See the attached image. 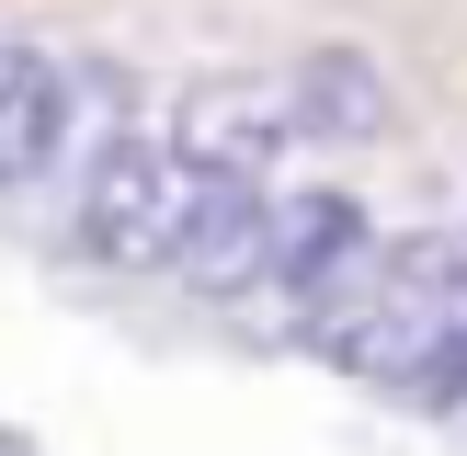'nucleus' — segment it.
I'll return each mask as SVG.
<instances>
[{"label":"nucleus","instance_id":"f257e3e1","mask_svg":"<svg viewBox=\"0 0 467 456\" xmlns=\"http://www.w3.org/2000/svg\"><path fill=\"white\" fill-rule=\"evenodd\" d=\"M456 319H467V228H410V240H377V263L354 274V296L308 342L331 365H354V377H377V388L410 399V377L433 365V342Z\"/></svg>","mask_w":467,"mask_h":456},{"label":"nucleus","instance_id":"f03ea898","mask_svg":"<svg viewBox=\"0 0 467 456\" xmlns=\"http://www.w3.org/2000/svg\"><path fill=\"white\" fill-rule=\"evenodd\" d=\"M182 205H194V149L114 126V137H91L80 182H68V240H80V263H103V274H171Z\"/></svg>","mask_w":467,"mask_h":456},{"label":"nucleus","instance_id":"7ed1b4c3","mask_svg":"<svg viewBox=\"0 0 467 456\" xmlns=\"http://www.w3.org/2000/svg\"><path fill=\"white\" fill-rule=\"evenodd\" d=\"M274 240H285V194H263L251 160L194 149V205H182L171 274L194 296H251V285H274Z\"/></svg>","mask_w":467,"mask_h":456},{"label":"nucleus","instance_id":"20e7f679","mask_svg":"<svg viewBox=\"0 0 467 456\" xmlns=\"http://www.w3.org/2000/svg\"><path fill=\"white\" fill-rule=\"evenodd\" d=\"M377 263V217H365L342 182H308V194H285V240H274V308L296 319V331H319V319L354 296V274Z\"/></svg>","mask_w":467,"mask_h":456},{"label":"nucleus","instance_id":"39448f33","mask_svg":"<svg viewBox=\"0 0 467 456\" xmlns=\"http://www.w3.org/2000/svg\"><path fill=\"white\" fill-rule=\"evenodd\" d=\"M80 149V80L35 46H0V182H35Z\"/></svg>","mask_w":467,"mask_h":456},{"label":"nucleus","instance_id":"423d86ee","mask_svg":"<svg viewBox=\"0 0 467 456\" xmlns=\"http://www.w3.org/2000/svg\"><path fill=\"white\" fill-rule=\"evenodd\" d=\"M285 103H296V126H308V137H377V126H388V80L354 57V46H319V57L296 68Z\"/></svg>","mask_w":467,"mask_h":456},{"label":"nucleus","instance_id":"0eeeda50","mask_svg":"<svg viewBox=\"0 0 467 456\" xmlns=\"http://www.w3.org/2000/svg\"><path fill=\"white\" fill-rule=\"evenodd\" d=\"M410 399H422V410H456V399H467V319H456L445 342H433V365L410 377Z\"/></svg>","mask_w":467,"mask_h":456}]
</instances>
